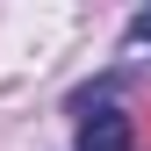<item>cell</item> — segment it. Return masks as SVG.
<instances>
[{"label":"cell","mask_w":151,"mask_h":151,"mask_svg":"<svg viewBox=\"0 0 151 151\" xmlns=\"http://www.w3.org/2000/svg\"><path fill=\"white\" fill-rule=\"evenodd\" d=\"M79 151H137V129H129L122 108H93L79 122Z\"/></svg>","instance_id":"1"},{"label":"cell","mask_w":151,"mask_h":151,"mask_svg":"<svg viewBox=\"0 0 151 151\" xmlns=\"http://www.w3.org/2000/svg\"><path fill=\"white\" fill-rule=\"evenodd\" d=\"M122 43H151V7L129 14V29H122Z\"/></svg>","instance_id":"2"}]
</instances>
